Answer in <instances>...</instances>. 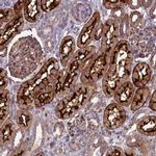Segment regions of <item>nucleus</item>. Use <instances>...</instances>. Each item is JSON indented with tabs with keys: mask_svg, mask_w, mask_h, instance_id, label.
I'll return each instance as SVG.
<instances>
[{
	"mask_svg": "<svg viewBox=\"0 0 156 156\" xmlns=\"http://www.w3.org/2000/svg\"><path fill=\"white\" fill-rule=\"evenodd\" d=\"M40 7L43 12H49L52 9H54L56 6L59 5L60 1L59 0H40Z\"/></svg>",
	"mask_w": 156,
	"mask_h": 156,
	"instance_id": "4be33fe9",
	"label": "nucleus"
},
{
	"mask_svg": "<svg viewBox=\"0 0 156 156\" xmlns=\"http://www.w3.org/2000/svg\"><path fill=\"white\" fill-rule=\"evenodd\" d=\"M150 96V89L148 87H137V90L134 92L133 95L132 101L130 103V108L132 112H136V110L140 109L147 102L148 98Z\"/></svg>",
	"mask_w": 156,
	"mask_h": 156,
	"instance_id": "dca6fc26",
	"label": "nucleus"
},
{
	"mask_svg": "<svg viewBox=\"0 0 156 156\" xmlns=\"http://www.w3.org/2000/svg\"><path fill=\"white\" fill-rule=\"evenodd\" d=\"M9 105H11V93L7 90H4L3 92H1V98H0V120H1V123H3L9 114Z\"/></svg>",
	"mask_w": 156,
	"mask_h": 156,
	"instance_id": "a211bd4d",
	"label": "nucleus"
},
{
	"mask_svg": "<svg viewBox=\"0 0 156 156\" xmlns=\"http://www.w3.org/2000/svg\"><path fill=\"white\" fill-rule=\"evenodd\" d=\"M24 17L30 23H34L40 17V3L37 0L26 1L24 7Z\"/></svg>",
	"mask_w": 156,
	"mask_h": 156,
	"instance_id": "f3484780",
	"label": "nucleus"
},
{
	"mask_svg": "<svg viewBox=\"0 0 156 156\" xmlns=\"http://www.w3.org/2000/svg\"><path fill=\"white\" fill-rule=\"evenodd\" d=\"M74 47H75V42L74 39L72 37L68 36L65 37L60 43L59 47V57H60V62L62 66L66 68L68 64L70 62L73 52H74Z\"/></svg>",
	"mask_w": 156,
	"mask_h": 156,
	"instance_id": "ddd939ff",
	"label": "nucleus"
},
{
	"mask_svg": "<svg viewBox=\"0 0 156 156\" xmlns=\"http://www.w3.org/2000/svg\"><path fill=\"white\" fill-rule=\"evenodd\" d=\"M134 92L135 87L133 85L132 82L128 81V80L122 82L114 94L115 103L120 104L121 106H128V105H130V103L132 101L133 95H134Z\"/></svg>",
	"mask_w": 156,
	"mask_h": 156,
	"instance_id": "9d476101",
	"label": "nucleus"
},
{
	"mask_svg": "<svg viewBox=\"0 0 156 156\" xmlns=\"http://www.w3.org/2000/svg\"><path fill=\"white\" fill-rule=\"evenodd\" d=\"M121 83L122 82H121L119 76H118L117 71L115 70L114 67H112L109 65L107 71L105 72L104 76H103L102 81V90L104 95L108 98L114 96L115 92L117 90Z\"/></svg>",
	"mask_w": 156,
	"mask_h": 156,
	"instance_id": "1a4fd4ad",
	"label": "nucleus"
},
{
	"mask_svg": "<svg viewBox=\"0 0 156 156\" xmlns=\"http://www.w3.org/2000/svg\"><path fill=\"white\" fill-rule=\"evenodd\" d=\"M12 123L11 121H7L6 123H4L1 127V143L2 144H5V143L9 142L12 136Z\"/></svg>",
	"mask_w": 156,
	"mask_h": 156,
	"instance_id": "aec40b11",
	"label": "nucleus"
},
{
	"mask_svg": "<svg viewBox=\"0 0 156 156\" xmlns=\"http://www.w3.org/2000/svg\"><path fill=\"white\" fill-rule=\"evenodd\" d=\"M16 122L18 126L22 129H27L32 122V115L28 110H19L16 115Z\"/></svg>",
	"mask_w": 156,
	"mask_h": 156,
	"instance_id": "6ab92c4d",
	"label": "nucleus"
},
{
	"mask_svg": "<svg viewBox=\"0 0 156 156\" xmlns=\"http://www.w3.org/2000/svg\"><path fill=\"white\" fill-rule=\"evenodd\" d=\"M59 75V64L55 58H49L46 64L43 66L40 72L36 75V77L30 80L34 95H36L43 90L44 87L52 84V82L56 80Z\"/></svg>",
	"mask_w": 156,
	"mask_h": 156,
	"instance_id": "20e7f679",
	"label": "nucleus"
},
{
	"mask_svg": "<svg viewBox=\"0 0 156 156\" xmlns=\"http://www.w3.org/2000/svg\"><path fill=\"white\" fill-rule=\"evenodd\" d=\"M140 3H142V1H127V5L130 6L131 9H137L138 6H140Z\"/></svg>",
	"mask_w": 156,
	"mask_h": 156,
	"instance_id": "c756f323",
	"label": "nucleus"
},
{
	"mask_svg": "<svg viewBox=\"0 0 156 156\" xmlns=\"http://www.w3.org/2000/svg\"><path fill=\"white\" fill-rule=\"evenodd\" d=\"M25 4H26V1H18L16 3V5L14 7V11L16 12V15H19L21 14V11L22 9H24L25 7Z\"/></svg>",
	"mask_w": 156,
	"mask_h": 156,
	"instance_id": "bb28decb",
	"label": "nucleus"
},
{
	"mask_svg": "<svg viewBox=\"0 0 156 156\" xmlns=\"http://www.w3.org/2000/svg\"><path fill=\"white\" fill-rule=\"evenodd\" d=\"M100 14L99 12H95L94 15L92 16L89 21L87 22V24L83 26L81 32H80L79 37H78V47L80 49L85 48L90 45V43L92 42V40H94L95 32L98 26L100 25Z\"/></svg>",
	"mask_w": 156,
	"mask_h": 156,
	"instance_id": "0eeeda50",
	"label": "nucleus"
},
{
	"mask_svg": "<svg viewBox=\"0 0 156 156\" xmlns=\"http://www.w3.org/2000/svg\"><path fill=\"white\" fill-rule=\"evenodd\" d=\"M149 106L153 112L156 110V90L153 92V95H152V97H151V100L149 103Z\"/></svg>",
	"mask_w": 156,
	"mask_h": 156,
	"instance_id": "c85d7f7f",
	"label": "nucleus"
},
{
	"mask_svg": "<svg viewBox=\"0 0 156 156\" xmlns=\"http://www.w3.org/2000/svg\"><path fill=\"white\" fill-rule=\"evenodd\" d=\"M119 22L114 18L108 19L103 24L101 36V51L102 53L110 54L112 50L119 42Z\"/></svg>",
	"mask_w": 156,
	"mask_h": 156,
	"instance_id": "39448f33",
	"label": "nucleus"
},
{
	"mask_svg": "<svg viewBox=\"0 0 156 156\" xmlns=\"http://www.w3.org/2000/svg\"><path fill=\"white\" fill-rule=\"evenodd\" d=\"M126 110L118 103L108 104L103 114V125L108 130H115L120 128L126 121Z\"/></svg>",
	"mask_w": 156,
	"mask_h": 156,
	"instance_id": "423d86ee",
	"label": "nucleus"
},
{
	"mask_svg": "<svg viewBox=\"0 0 156 156\" xmlns=\"http://www.w3.org/2000/svg\"><path fill=\"white\" fill-rule=\"evenodd\" d=\"M137 131L146 136H154L156 132V117L148 115L140 119L137 123Z\"/></svg>",
	"mask_w": 156,
	"mask_h": 156,
	"instance_id": "2eb2a0df",
	"label": "nucleus"
},
{
	"mask_svg": "<svg viewBox=\"0 0 156 156\" xmlns=\"http://www.w3.org/2000/svg\"><path fill=\"white\" fill-rule=\"evenodd\" d=\"M132 83L136 87H142L148 84L151 79L152 70L149 65L144 62H137L132 70Z\"/></svg>",
	"mask_w": 156,
	"mask_h": 156,
	"instance_id": "6e6552de",
	"label": "nucleus"
},
{
	"mask_svg": "<svg viewBox=\"0 0 156 156\" xmlns=\"http://www.w3.org/2000/svg\"><path fill=\"white\" fill-rule=\"evenodd\" d=\"M6 85V72L3 69H1V73H0V90L3 92L5 90Z\"/></svg>",
	"mask_w": 156,
	"mask_h": 156,
	"instance_id": "a878e982",
	"label": "nucleus"
},
{
	"mask_svg": "<svg viewBox=\"0 0 156 156\" xmlns=\"http://www.w3.org/2000/svg\"><path fill=\"white\" fill-rule=\"evenodd\" d=\"M109 56L108 53H101L95 57L81 72L80 80L85 85H93L104 76L109 66Z\"/></svg>",
	"mask_w": 156,
	"mask_h": 156,
	"instance_id": "7ed1b4c3",
	"label": "nucleus"
},
{
	"mask_svg": "<svg viewBox=\"0 0 156 156\" xmlns=\"http://www.w3.org/2000/svg\"><path fill=\"white\" fill-rule=\"evenodd\" d=\"M128 0H104L103 6L107 9H119L120 7L127 4Z\"/></svg>",
	"mask_w": 156,
	"mask_h": 156,
	"instance_id": "b1692460",
	"label": "nucleus"
},
{
	"mask_svg": "<svg viewBox=\"0 0 156 156\" xmlns=\"http://www.w3.org/2000/svg\"><path fill=\"white\" fill-rule=\"evenodd\" d=\"M22 26H23V17H22L21 14H19L6 25L4 30L1 31V39H0V44H1V46L5 45L12 37H14L16 36L20 31Z\"/></svg>",
	"mask_w": 156,
	"mask_h": 156,
	"instance_id": "f8f14e48",
	"label": "nucleus"
},
{
	"mask_svg": "<svg viewBox=\"0 0 156 156\" xmlns=\"http://www.w3.org/2000/svg\"><path fill=\"white\" fill-rule=\"evenodd\" d=\"M34 90H32L31 84H30V80H28V81L24 82L20 87L18 90V95H17V103H18V106L21 109L29 110L31 108L32 104H34Z\"/></svg>",
	"mask_w": 156,
	"mask_h": 156,
	"instance_id": "9b49d317",
	"label": "nucleus"
},
{
	"mask_svg": "<svg viewBox=\"0 0 156 156\" xmlns=\"http://www.w3.org/2000/svg\"><path fill=\"white\" fill-rule=\"evenodd\" d=\"M55 95H56V90H55V85L50 84L48 87H44L43 90H40L39 93L34 97V105L37 108L47 105L52 102L54 99Z\"/></svg>",
	"mask_w": 156,
	"mask_h": 156,
	"instance_id": "4468645a",
	"label": "nucleus"
},
{
	"mask_svg": "<svg viewBox=\"0 0 156 156\" xmlns=\"http://www.w3.org/2000/svg\"><path fill=\"white\" fill-rule=\"evenodd\" d=\"M133 53L130 44L127 41L118 42L115 48L112 50L109 56V65L115 68L121 82H124L131 73Z\"/></svg>",
	"mask_w": 156,
	"mask_h": 156,
	"instance_id": "f03ea898",
	"label": "nucleus"
},
{
	"mask_svg": "<svg viewBox=\"0 0 156 156\" xmlns=\"http://www.w3.org/2000/svg\"><path fill=\"white\" fill-rule=\"evenodd\" d=\"M143 20V15L140 12H132L129 16V22H130V26L131 27H136L138 26V24L142 22Z\"/></svg>",
	"mask_w": 156,
	"mask_h": 156,
	"instance_id": "393cba45",
	"label": "nucleus"
},
{
	"mask_svg": "<svg viewBox=\"0 0 156 156\" xmlns=\"http://www.w3.org/2000/svg\"><path fill=\"white\" fill-rule=\"evenodd\" d=\"M119 34L123 39H126L129 37L130 34V22H129V16L125 15L121 20V23L119 25Z\"/></svg>",
	"mask_w": 156,
	"mask_h": 156,
	"instance_id": "412c9836",
	"label": "nucleus"
},
{
	"mask_svg": "<svg viewBox=\"0 0 156 156\" xmlns=\"http://www.w3.org/2000/svg\"><path fill=\"white\" fill-rule=\"evenodd\" d=\"M90 95L89 85H80L70 95L62 99L55 108V115L58 119L66 120L73 117L87 102Z\"/></svg>",
	"mask_w": 156,
	"mask_h": 156,
	"instance_id": "f257e3e1",
	"label": "nucleus"
},
{
	"mask_svg": "<svg viewBox=\"0 0 156 156\" xmlns=\"http://www.w3.org/2000/svg\"><path fill=\"white\" fill-rule=\"evenodd\" d=\"M17 15L14 9H1V11H0V24L2 25L3 23H7V22L9 23Z\"/></svg>",
	"mask_w": 156,
	"mask_h": 156,
	"instance_id": "5701e85b",
	"label": "nucleus"
},
{
	"mask_svg": "<svg viewBox=\"0 0 156 156\" xmlns=\"http://www.w3.org/2000/svg\"><path fill=\"white\" fill-rule=\"evenodd\" d=\"M122 154H123L122 150L117 147H112L106 153H105V155H122Z\"/></svg>",
	"mask_w": 156,
	"mask_h": 156,
	"instance_id": "cd10ccee",
	"label": "nucleus"
}]
</instances>
